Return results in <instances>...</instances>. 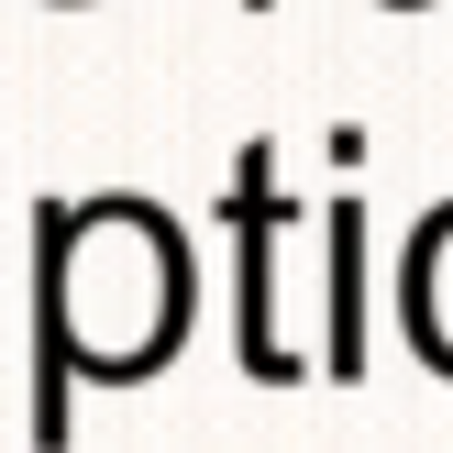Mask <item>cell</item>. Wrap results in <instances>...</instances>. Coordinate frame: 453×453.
Listing matches in <instances>:
<instances>
[{
	"label": "cell",
	"instance_id": "6da1fadb",
	"mask_svg": "<svg viewBox=\"0 0 453 453\" xmlns=\"http://www.w3.org/2000/svg\"><path fill=\"white\" fill-rule=\"evenodd\" d=\"M188 343V243L155 199H34V453H66V388H133Z\"/></svg>",
	"mask_w": 453,
	"mask_h": 453
},
{
	"label": "cell",
	"instance_id": "7a4b0ae2",
	"mask_svg": "<svg viewBox=\"0 0 453 453\" xmlns=\"http://www.w3.org/2000/svg\"><path fill=\"white\" fill-rule=\"evenodd\" d=\"M221 221H233V265H243V365L265 388L310 376V354L277 343V310H265V277H277V233H288V199H277V144H243L233 188H221Z\"/></svg>",
	"mask_w": 453,
	"mask_h": 453
},
{
	"label": "cell",
	"instance_id": "3957f363",
	"mask_svg": "<svg viewBox=\"0 0 453 453\" xmlns=\"http://www.w3.org/2000/svg\"><path fill=\"white\" fill-rule=\"evenodd\" d=\"M321 376L332 388L365 376V199L321 211Z\"/></svg>",
	"mask_w": 453,
	"mask_h": 453
},
{
	"label": "cell",
	"instance_id": "277c9868",
	"mask_svg": "<svg viewBox=\"0 0 453 453\" xmlns=\"http://www.w3.org/2000/svg\"><path fill=\"white\" fill-rule=\"evenodd\" d=\"M398 321H410V343L453 376V199L410 233V265H398Z\"/></svg>",
	"mask_w": 453,
	"mask_h": 453
},
{
	"label": "cell",
	"instance_id": "5b68a950",
	"mask_svg": "<svg viewBox=\"0 0 453 453\" xmlns=\"http://www.w3.org/2000/svg\"><path fill=\"white\" fill-rule=\"evenodd\" d=\"M243 12H277V0H243Z\"/></svg>",
	"mask_w": 453,
	"mask_h": 453
},
{
	"label": "cell",
	"instance_id": "8992f818",
	"mask_svg": "<svg viewBox=\"0 0 453 453\" xmlns=\"http://www.w3.org/2000/svg\"><path fill=\"white\" fill-rule=\"evenodd\" d=\"M388 12H420V0H388Z\"/></svg>",
	"mask_w": 453,
	"mask_h": 453
}]
</instances>
